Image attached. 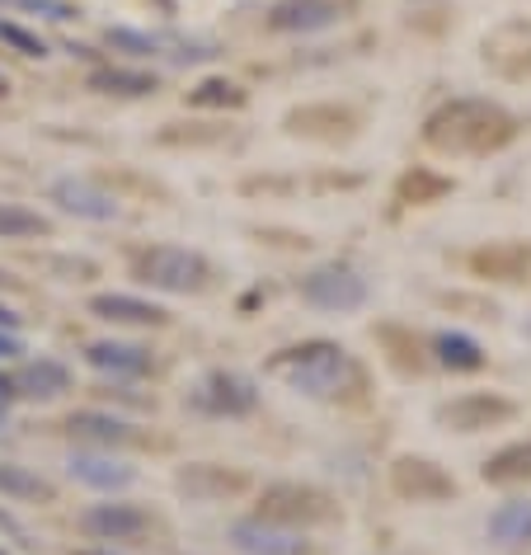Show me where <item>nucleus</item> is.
Instances as JSON below:
<instances>
[{
  "label": "nucleus",
  "instance_id": "obj_33",
  "mask_svg": "<svg viewBox=\"0 0 531 555\" xmlns=\"http://www.w3.org/2000/svg\"><path fill=\"white\" fill-rule=\"evenodd\" d=\"M20 353H24V339L15 335V330H0V363H15Z\"/></svg>",
  "mask_w": 531,
  "mask_h": 555
},
{
  "label": "nucleus",
  "instance_id": "obj_7",
  "mask_svg": "<svg viewBox=\"0 0 531 555\" xmlns=\"http://www.w3.org/2000/svg\"><path fill=\"white\" fill-rule=\"evenodd\" d=\"M151 527L156 518L132 499H108V504H90L80 513V532L104 541V546H137L142 537H151Z\"/></svg>",
  "mask_w": 531,
  "mask_h": 555
},
{
  "label": "nucleus",
  "instance_id": "obj_27",
  "mask_svg": "<svg viewBox=\"0 0 531 555\" xmlns=\"http://www.w3.org/2000/svg\"><path fill=\"white\" fill-rule=\"evenodd\" d=\"M52 217L29 203H0V241H48Z\"/></svg>",
  "mask_w": 531,
  "mask_h": 555
},
{
  "label": "nucleus",
  "instance_id": "obj_35",
  "mask_svg": "<svg viewBox=\"0 0 531 555\" xmlns=\"http://www.w3.org/2000/svg\"><path fill=\"white\" fill-rule=\"evenodd\" d=\"M0 330H20V311L5 307V301H0Z\"/></svg>",
  "mask_w": 531,
  "mask_h": 555
},
{
  "label": "nucleus",
  "instance_id": "obj_32",
  "mask_svg": "<svg viewBox=\"0 0 531 555\" xmlns=\"http://www.w3.org/2000/svg\"><path fill=\"white\" fill-rule=\"evenodd\" d=\"M5 10H24V15H38V20H52V24H66L76 20V10L66 0H0Z\"/></svg>",
  "mask_w": 531,
  "mask_h": 555
},
{
  "label": "nucleus",
  "instance_id": "obj_23",
  "mask_svg": "<svg viewBox=\"0 0 531 555\" xmlns=\"http://www.w3.org/2000/svg\"><path fill=\"white\" fill-rule=\"evenodd\" d=\"M90 90L114 94V100H146L160 90V80L151 72H128V66H100V72H90Z\"/></svg>",
  "mask_w": 531,
  "mask_h": 555
},
{
  "label": "nucleus",
  "instance_id": "obj_6",
  "mask_svg": "<svg viewBox=\"0 0 531 555\" xmlns=\"http://www.w3.org/2000/svg\"><path fill=\"white\" fill-rule=\"evenodd\" d=\"M193 410L212 414V420H245V414H255L259 405V386L245 377V372H231V367H217L198 377L193 386Z\"/></svg>",
  "mask_w": 531,
  "mask_h": 555
},
{
  "label": "nucleus",
  "instance_id": "obj_24",
  "mask_svg": "<svg viewBox=\"0 0 531 555\" xmlns=\"http://www.w3.org/2000/svg\"><path fill=\"white\" fill-rule=\"evenodd\" d=\"M446 193H452V179L438 175V170H428V165H414V170L400 175L396 203H404V207H432V203H442Z\"/></svg>",
  "mask_w": 531,
  "mask_h": 555
},
{
  "label": "nucleus",
  "instance_id": "obj_22",
  "mask_svg": "<svg viewBox=\"0 0 531 555\" xmlns=\"http://www.w3.org/2000/svg\"><path fill=\"white\" fill-rule=\"evenodd\" d=\"M0 499H10V504H52L57 485L20 462H0Z\"/></svg>",
  "mask_w": 531,
  "mask_h": 555
},
{
  "label": "nucleus",
  "instance_id": "obj_10",
  "mask_svg": "<svg viewBox=\"0 0 531 555\" xmlns=\"http://www.w3.org/2000/svg\"><path fill=\"white\" fill-rule=\"evenodd\" d=\"M484 66L498 72L503 80H527L531 86V24L508 20L484 38Z\"/></svg>",
  "mask_w": 531,
  "mask_h": 555
},
{
  "label": "nucleus",
  "instance_id": "obj_1",
  "mask_svg": "<svg viewBox=\"0 0 531 555\" xmlns=\"http://www.w3.org/2000/svg\"><path fill=\"white\" fill-rule=\"evenodd\" d=\"M517 142V118L494 100H446L424 118V146L438 156H494Z\"/></svg>",
  "mask_w": 531,
  "mask_h": 555
},
{
  "label": "nucleus",
  "instance_id": "obj_29",
  "mask_svg": "<svg viewBox=\"0 0 531 555\" xmlns=\"http://www.w3.org/2000/svg\"><path fill=\"white\" fill-rule=\"evenodd\" d=\"M245 86L241 80H226V76H207L189 90V108H245Z\"/></svg>",
  "mask_w": 531,
  "mask_h": 555
},
{
  "label": "nucleus",
  "instance_id": "obj_16",
  "mask_svg": "<svg viewBox=\"0 0 531 555\" xmlns=\"http://www.w3.org/2000/svg\"><path fill=\"white\" fill-rule=\"evenodd\" d=\"M90 315L104 325H122V330H160L170 325V311L156 307L146 297H132V293H94L90 297Z\"/></svg>",
  "mask_w": 531,
  "mask_h": 555
},
{
  "label": "nucleus",
  "instance_id": "obj_34",
  "mask_svg": "<svg viewBox=\"0 0 531 555\" xmlns=\"http://www.w3.org/2000/svg\"><path fill=\"white\" fill-rule=\"evenodd\" d=\"M10 405H15V382L0 372V428H5V420H10Z\"/></svg>",
  "mask_w": 531,
  "mask_h": 555
},
{
  "label": "nucleus",
  "instance_id": "obj_2",
  "mask_svg": "<svg viewBox=\"0 0 531 555\" xmlns=\"http://www.w3.org/2000/svg\"><path fill=\"white\" fill-rule=\"evenodd\" d=\"M269 372L311 400H362L367 391V367L334 339H306L277 349L269 358Z\"/></svg>",
  "mask_w": 531,
  "mask_h": 555
},
{
  "label": "nucleus",
  "instance_id": "obj_28",
  "mask_svg": "<svg viewBox=\"0 0 531 555\" xmlns=\"http://www.w3.org/2000/svg\"><path fill=\"white\" fill-rule=\"evenodd\" d=\"M489 541H498V546L531 541V499H513V504H498L489 513Z\"/></svg>",
  "mask_w": 531,
  "mask_h": 555
},
{
  "label": "nucleus",
  "instance_id": "obj_37",
  "mask_svg": "<svg viewBox=\"0 0 531 555\" xmlns=\"http://www.w3.org/2000/svg\"><path fill=\"white\" fill-rule=\"evenodd\" d=\"M0 527H10V518H5V513H0Z\"/></svg>",
  "mask_w": 531,
  "mask_h": 555
},
{
  "label": "nucleus",
  "instance_id": "obj_19",
  "mask_svg": "<svg viewBox=\"0 0 531 555\" xmlns=\"http://www.w3.org/2000/svg\"><path fill=\"white\" fill-rule=\"evenodd\" d=\"M66 470H72V480L90 485V490H104V494H118V490H128V485L137 480V470L122 462V456L100 452V448H80V452H72Z\"/></svg>",
  "mask_w": 531,
  "mask_h": 555
},
{
  "label": "nucleus",
  "instance_id": "obj_26",
  "mask_svg": "<svg viewBox=\"0 0 531 555\" xmlns=\"http://www.w3.org/2000/svg\"><path fill=\"white\" fill-rule=\"evenodd\" d=\"M432 358H438V367H446V372H480L489 363L480 344L470 335H461V330H442V335L432 339Z\"/></svg>",
  "mask_w": 531,
  "mask_h": 555
},
{
  "label": "nucleus",
  "instance_id": "obj_4",
  "mask_svg": "<svg viewBox=\"0 0 531 555\" xmlns=\"http://www.w3.org/2000/svg\"><path fill=\"white\" fill-rule=\"evenodd\" d=\"M255 518L292 527V532H306V527H329L339 522V504L334 494H325L320 485H301V480H273L269 490L259 494V513Z\"/></svg>",
  "mask_w": 531,
  "mask_h": 555
},
{
  "label": "nucleus",
  "instance_id": "obj_36",
  "mask_svg": "<svg viewBox=\"0 0 531 555\" xmlns=\"http://www.w3.org/2000/svg\"><path fill=\"white\" fill-rule=\"evenodd\" d=\"M5 94H10V80H5V76H0V100H5Z\"/></svg>",
  "mask_w": 531,
  "mask_h": 555
},
{
  "label": "nucleus",
  "instance_id": "obj_14",
  "mask_svg": "<svg viewBox=\"0 0 531 555\" xmlns=\"http://www.w3.org/2000/svg\"><path fill=\"white\" fill-rule=\"evenodd\" d=\"M48 203H57L66 217H80V221H114L118 217V198L104 193L100 184L80 175H62L48 184Z\"/></svg>",
  "mask_w": 531,
  "mask_h": 555
},
{
  "label": "nucleus",
  "instance_id": "obj_30",
  "mask_svg": "<svg viewBox=\"0 0 531 555\" xmlns=\"http://www.w3.org/2000/svg\"><path fill=\"white\" fill-rule=\"evenodd\" d=\"M104 43L114 48V52H128V57H156V52H165V38L142 34V29H128V24L108 29V34H104Z\"/></svg>",
  "mask_w": 531,
  "mask_h": 555
},
{
  "label": "nucleus",
  "instance_id": "obj_11",
  "mask_svg": "<svg viewBox=\"0 0 531 555\" xmlns=\"http://www.w3.org/2000/svg\"><path fill=\"white\" fill-rule=\"evenodd\" d=\"M245 485H249L245 470H231V466H217V462H189L174 476V490L184 499H193V504H226V499L245 494Z\"/></svg>",
  "mask_w": 531,
  "mask_h": 555
},
{
  "label": "nucleus",
  "instance_id": "obj_25",
  "mask_svg": "<svg viewBox=\"0 0 531 555\" xmlns=\"http://www.w3.org/2000/svg\"><path fill=\"white\" fill-rule=\"evenodd\" d=\"M484 485H527L531 480V442H508L480 466Z\"/></svg>",
  "mask_w": 531,
  "mask_h": 555
},
{
  "label": "nucleus",
  "instance_id": "obj_15",
  "mask_svg": "<svg viewBox=\"0 0 531 555\" xmlns=\"http://www.w3.org/2000/svg\"><path fill=\"white\" fill-rule=\"evenodd\" d=\"M231 546L241 555H311L306 532H292V527H277V522H263V518L231 522Z\"/></svg>",
  "mask_w": 531,
  "mask_h": 555
},
{
  "label": "nucleus",
  "instance_id": "obj_9",
  "mask_svg": "<svg viewBox=\"0 0 531 555\" xmlns=\"http://www.w3.org/2000/svg\"><path fill=\"white\" fill-rule=\"evenodd\" d=\"M390 490L404 504H446V499H456V480L432 456H396L390 462Z\"/></svg>",
  "mask_w": 531,
  "mask_h": 555
},
{
  "label": "nucleus",
  "instance_id": "obj_12",
  "mask_svg": "<svg viewBox=\"0 0 531 555\" xmlns=\"http://www.w3.org/2000/svg\"><path fill=\"white\" fill-rule=\"evenodd\" d=\"M287 137H306V142H348V137L358 132V114L344 104H306V108H292L283 118Z\"/></svg>",
  "mask_w": 531,
  "mask_h": 555
},
{
  "label": "nucleus",
  "instance_id": "obj_20",
  "mask_svg": "<svg viewBox=\"0 0 531 555\" xmlns=\"http://www.w3.org/2000/svg\"><path fill=\"white\" fill-rule=\"evenodd\" d=\"M10 382H15V400L48 405V400H62L72 391V367L57 363V358H29V363H20V372Z\"/></svg>",
  "mask_w": 531,
  "mask_h": 555
},
{
  "label": "nucleus",
  "instance_id": "obj_5",
  "mask_svg": "<svg viewBox=\"0 0 531 555\" xmlns=\"http://www.w3.org/2000/svg\"><path fill=\"white\" fill-rule=\"evenodd\" d=\"M297 293L306 307L315 311H329V315H348V311H362L372 297L367 278H362L353 263H320L297 283Z\"/></svg>",
  "mask_w": 531,
  "mask_h": 555
},
{
  "label": "nucleus",
  "instance_id": "obj_18",
  "mask_svg": "<svg viewBox=\"0 0 531 555\" xmlns=\"http://www.w3.org/2000/svg\"><path fill=\"white\" fill-rule=\"evenodd\" d=\"M470 269H475V278H489V283L522 287V283H531V245H522V241L484 245L470 255Z\"/></svg>",
  "mask_w": 531,
  "mask_h": 555
},
{
  "label": "nucleus",
  "instance_id": "obj_8",
  "mask_svg": "<svg viewBox=\"0 0 531 555\" xmlns=\"http://www.w3.org/2000/svg\"><path fill=\"white\" fill-rule=\"evenodd\" d=\"M432 420L442 428H452V434H484V428L517 420V405L498 391H466L456 400H442V405L432 410Z\"/></svg>",
  "mask_w": 531,
  "mask_h": 555
},
{
  "label": "nucleus",
  "instance_id": "obj_31",
  "mask_svg": "<svg viewBox=\"0 0 531 555\" xmlns=\"http://www.w3.org/2000/svg\"><path fill=\"white\" fill-rule=\"evenodd\" d=\"M0 43H5L10 52H20V57H29V62H43V57H48L43 34L24 29L20 20H0Z\"/></svg>",
  "mask_w": 531,
  "mask_h": 555
},
{
  "label": "nucleus",
  "instance_id": "obj_21",
  "mask_svg": "<svg viewBox=\"0 0 531 555\" xmlns=\"http://www.w3.org/2000/svg\"><path fill=\"white\" fill-rule=\"evenodd\" d=\"M66 434L76 442H86V448H100V452H114V448H132V442H142L132 434L128 420H118V414H104V410H76L72 420H66Z\"/></svg>",
  "mask_w": 531,
  "mask_h": 555
},
{
  "label": "nucleus",
  "instance_id": "obj_13",
  "mask_svg": "<svg viewBox=\"0 0 531 555\" xmlns=\"http://www.w3.org/2000/svg\"><path fill=\"white\" fill-rule=\"evenodd\" d=\"M353 0H277L269 10V29L273 34H320L329 24L348 20Z\"/></svg>",
  "mask_w": 531,
  "mask_h": 555
},
{
  "label": "nucleus",
  "instance_id": "obj_17",
  "mask_svg": "<svg viewBox=\"0 0 531 555\" xmlns=\"http://www.w3.org/2000/svg\"><path fill=\"white\" fill-rule=\"evenodd\" d=\"M86 363L100 372V377H114V382H137L156 367V358L142 344H128V339H94L86 344Z\"/></svg>",
  "mask_w": 531,
  "mask_h": 555
},
{
  "label": "nucleus",
  "instance_id": "obj_3",
  "mask_svg": "<svg viewBox=\"0 0 531 555\" xmlns=\"http://www.w3.org/2000/svg\"><path fill=\"white\" fill-rule=\"evenodd\" d=\"M132 278L151 287V293L193 297L212 283V263L198 249H184V245H142L132 249Z\"/></svg>",
  "mask_w": 531,
  "mask_h": 555
}]
</instances>
